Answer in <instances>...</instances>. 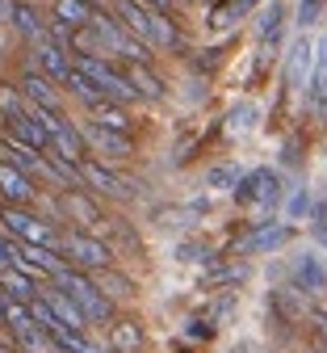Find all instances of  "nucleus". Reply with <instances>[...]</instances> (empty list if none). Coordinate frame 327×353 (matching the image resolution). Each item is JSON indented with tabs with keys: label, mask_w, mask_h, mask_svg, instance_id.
Listing matches in <instances>:
<instances>
[{
	"label": "nucleus",
	"mask_w": 327,
	"mask_h": 353,
	"mask_svg": "<svg viewBox=\"0 0 327 353\" xmlns=\"http://www.w3.org/2000/svg\"><path fill=\"white\" fill-rule=\"evenodd\" d=\"M114 13H118V21H122L138 42H147V47H156V51H180V47H184V38H180V30L168 21V13L147 9L143 0H114Z\"/></svg>",
	"instance_id": "obj_1"
},
{
	"label": "nucleus",
	"mask_w": 327,
	"mask_h": 353,
	"mask_svg": "<svg viewBox=\"0 0 327 353\" xmlns=\"http://www.w3.org/2000/svg\"><path fill=\"white\" fill-rule=\"evenodd\" d=\"M0 223H5V236L17 240V244H38V248H55L59 252V228L46 223V219L34 214L30 206L0 202Z\"/></svg>",
	"instance_id": "obj_2"
},
{
	"label": "nucleus",
	"mask_w": 327,
	"mask_h": 353,
	"mask_svg": "<svg viewBox=\"0 0 327 353\" xmlns=\"http://www.w3.org/2000/svg\"><path fill=\"white\" fill-rule=\"evenodd\" d=\"M51 282H55L76 307H80L88 324H109V320H114V303L97 290V282H92L88 274H80V270H63V274H55Z\"/></svg>",
	"instance_id": "obj_3"
},
{
	"label": "nucleus",
	"mask_w": 327,
	"mask_h": 353,
	"mask_svg": "<svg viewBox=\"0 0 327 353\" xmlns=\"http://www.w3.org/2000/svg\"><path fill=\"white\" fill-rule=\"evenodd\" d=\"M59 256L67 261V270H80V274H97V270H109L114 265V248L88 232H67L59 236Z\"/></svg>",
	"instance_id": "obj_4"
},
{
	"label": "nucleus",
	"mask_w": 327,
	"mask_h": 353,
	"mask_svg": "<svg viewBox=\"0 0 327 353\" xmlns=\"http://www.w3.org/2000/svg\"><path fill=\"white\" fill-rule=\"evenodd\" d=\"M235 202H240V206H260V210H273L277 202H282V181H277V172L256 168V172L240 176V185H235Z\"/></svg>",
	"instance_id": "obj_5"
},
{
	"label": "nucleus",
	"mask_w": 327,
	"mask_h": 353,
	"mask_svg": "<svg viewBox=\"0 0 327 353\" xmlns=\"http://www.w3.org/2000/svg\"><path fill=\"white\" fill-rule=\"evenodd\" d=\"M76 172H80V185H84V190H97V194H105V198H134V181L118 176V172H114L109 164H101V160H80Z\"/></svg>",
	"instance_id": "obj_6"
},
{
	"label": "nucleus",
	"mask_w": 327,
	"mask_h": 353,
	"mask_svg": "<svg viewBox=\"0 0 327 353\" xmlns=\"http://www.w3.org/2000/svg\"><path fill=\"white\" fill-rule=\"evenodd\" d=\"M80 135H84V148H97L105 160H126V156L134 152V143H130V135H126V130H109V126H97L92 118L80 126Z\"/></svg>",
	"instance_id": "obj_7"
},
{
	"label": "nucleus",
	"mask_w": 327,
	"mask_h": 353,
	"mask_svg": "<svg viewBox=\"0 0 327 353\" xmlns=\"http://www.w3.org/2000/svg\"><path fill=\"white\" fill-rule=\"evenodd\" d=\"M38 198V181L34 176H25L17 164L9 160H0V202H9V206H30Z\"/></svg>",
	"instance_id": "obj_8"
},
{
	"label": "nucleus",
	"mask_w": 327,
	"mask_h": 353,
	"mask_svg": "<svg viewBox=\"0 0 327 353\" xmlns=\"http://www.w3.org/2000/svg\"><path fill=\"white\" fill-rule=\"evenodd\" d=\"M294 240V228L290 223H260L256 232H248L240 244H235V252L240 256H256V252H277L282 244H290Z\"/></svg>",
	"instance_id": "obj_9"
},
{
	"label": "nucleus",
	"mask_w": 327,
	"mask_h": 353,
	"mask_svg": "<svg viewBox=\"0 0 327 353\" xmlns=\"http://www.w3.org/2000/svg\"><path fill=\"white\" fill-rule=\"evenodd\" d=\"M59 210L76 223V232H88V228L105 223V219H101V206L88 198V190H59Z\"/></svg>",
	"instance_id": "obj_10"
},
{
	"label": "nucleus",
	"mask_w": 327,
	"mask_h": 353,
	"mask_svg": "<svg viewBox=\"0 0 327 353\" xmlns=\"http://www.w3.org/2000/svg\"><path fill=\"white\" fill-rule=\"evenodd\" d=\"M34 59H38V68H42V76L46 80H67L72 76V51L63 47V42H55L51 34H46L42 42H34Z\"/></svg>",
	"instance_id": "obj_11"
},
{
	"label": "nucleus",
	"mask_w": 327,
	"mask_h": 353,
	"mask_svg": "<svg viewBox=\"0 0 327 353\" xmlns=\"http://www.w3.org/2000/svg\"><path fill=\"white\" fill-rule=\"evenodd\" d=\"M17 88H21V97H25L34 110H51V114H63V101H59V88H55V80H46L42 72H25Z\"/></svg>",
	"instance_id": "obj_12"
},
{
	"label": "nucleus",
	"mask_w": 327,
	"mask_h": 353,
	"mask_svg": "<svg viewBox=\"0 0 327 353\" xmlns=\"http://www.w3.org/2000/svg\"><path fill=\"white\" fill-rule=\"evenodd\" d=\"M38 299L46 303V307H51V312H55V320L63 324V328H72V332H88L92 324L84 320V312H80V307L59 290V286H51V290H38Z\"/></svg>",
	"instance_id": "obj_13"
},
{
	"label": "nucleus",
	"mask_w": 327,
	"mask_h": 353,
	"mask_svg": "<svg viewBox=\"0 0 327 353\" xmlns=\"http://www.w3.org/2000/svg\"><path fill=\"white\" fill-rule=\"evenodd\" d=\"M0 324H5L13 336H21V332L34 328L38 320H34V312H30V303H17V299H9L5 290H0Z\"/></svg>",
	"instance_id": "obj_14"
},
{
	"label": "nucleus",
	"mask_w": 327,
	"mask_h": 353,
	"mask_svg": "<svg viewBox=\"0 0 327 353\" xmlns=\"http://www.w3.org/2000/svg\"><path fill=\"white\" fill-rule=\"evenodd\" d=\"M306 93H310V105H315L319 114H327V38L319 42V51H315V68H310Z\"/></svg>",
	"instance_id": "obj_15"
},
{
	"label": "nucleus",
	"mask_w": 327,
	"mask_h": 353,
	"mask_svg": "<svg viewBox=\"0 0 327 353\" xmlns=\"http://www.w3.org/2000/svg\"><path fill=\"white\" fill-rule=\"evenodd\" d=\"M143 349V328L134 320H109V353H138Z\"/></svg>",
	"instance_id": "obj_16"
},
{
	"label": "nucleus",
	"mask_w": 327,
	"mask_h": 353,
	"mask_svg": "<svg viewBox=\"0 0 327 353\" xmlns=\"http://www.w3.org/2000/svg\"><path fill=\"white\" fill-rule=\"evenodd\" d=\"M92 13H97V9H92L88 5V0H55V26H63V30H84L88 21H92Z\"/></svg>",
	"instance_id": "obj_17"
},
{
	"label": "nucleus",
	"mask_w": 327,
	"mask_h": 353,
	"mask_svg": "<svg viewBox=\"0 0 327 353\" xmlns=\"http://www.w3.org/2000/svg\"><path fill=\"white\" fill-rule=\"evenodd\" d=\"M0 290H5L9 299H17V303H34V299H38V286H34V278H30L25 270H17V265H9V270H0Z\"/></svg>",
	"instance_id": "obj_18"
},
{
	"label": "nucleus",
	"mask_w": 327,
	"mask_h": 353,
	"mask_svg": "<svg viewBox=\"0 0 327 353\" xmlns=\"http://www.w3.org/2000/svg\"><path fill=\"white\" fill-rule=\"evenodd\" d=\"M126 80H130L134 93L147 97V101H160V97H164V80H160L147 63H130V68H126Z\"/></svg>",
	"instance_id": "obj_19"
},
{
	"label": "nucleus",
	"mask_w": 327,
	"mask_h": 353,
	"mask_svg": "<svg viewBox=\"0 0 327 353\" xmlns=\"http://www.w3.org/2000/svg\"><path fill=\"white\" fill-rule=\"evenodd\" d=\"M92 282H97V290H101L109 303H118V299H134V282H130L126 274H118L114 265H109V270H97V274H92Z\"/></svg>",
	"instance_id": "obj_20"
},
{
	"label": "nucleus",
	"mask_w": 327,
	"mask_h": 353,
	"mask_svg": "<svg viewBox=\"0 0 327 353\" xmlns=\"http://www.w3.org/2000/svg\"><path fill=\"white\" fill-rule=\"evenodd\" d=\"M310 68H315V63H310V42L298 38V42H294V51H290V63H286L290 84H294V88H306V84H310Z\"/></svg>",
	"instance_id": "obj_21"
},
{
	"label": "nucleus",
	"mask_w": 327,
	"mask_h": 353,
	"mask_svg": "<svg viewBox=\"0 0 327 353\" xmlns=\"http://www.w3.org/2000/svg\"><path fill=\"white\" fill-rule=\"evenodd\" d=\"M88 118L97 122V126H109V130H130V118H126V110L118 101H97V105L88 110Z\"/></svg>",
	"instance_id": "obj_22"
},
{
	"label": "nucleus",
	"mask_w": 327,
	"mask_h": 353,
	"mask_svg": "<svg viewBox=\"0 0 327 353\" xmlns=\"http://www.w3.org/2000/svg\"><path fill=\"white\" fill-rule=\"evenodd\" d=\"M282 30H286V9H282V0H277V5H268L264 17H260V42H264V51H273V42L282 38Z\"/></svg>",
	"instance_id": "obj_23"
},
{
	"label": "nucleus",
	"mask_w": 327,
	"mask_h": 353,
	"mask_svg": "<svg viewBox=\"0 0 327 353\" xmlns=\"http://www.w3.org/2000/svg\"><path fill=\"white\" fill-rule=\"evenodd\" d=\"M13 26H17V34L30 38V42H42V38H46V26L38 21V13H34L30 5H21V0H17V9H13Z\"/></svg>",
	"instance_id": "obj_24"
},
{
	"label": "nucleus",
	"mask_w": 327,
	"mask_h": 353,
	"mask_svg": "<svg viewBox=\"0 0 327 353\" xmlns=\"http://www.w3.org/2000/svg\"><path fill=\"white\" fill-rule=\"evenodd\" d=\"M298 282H302V290H323V286H327V274H323V265H319L315 256H302Z\"/></svg>",
	"instance_id": "obj_25"
},
{
	"label": "nucleus",
	"mask_w": 327,
	"mask_h": 353,
	"mask_svg": "<svg viewBox=\"0 0 327 353\" xmlns=\"http://www.w3.org/2000/svg\"><path fill=\"white\" fill-rule=\"evenodd\" d=\"M25 110H30V101L21 97V88L0 84V114H5V118H17V114H25Z\"/></svg>",
	"instance_id": "obj_26"
},
{
	"label": "nucleus",
	"mask_w": 327,
	"mask_h": 353,
	"mask_svg": "<svg viewBox=\"0 0 327 353\" xmlns=\"http://www.w3.org/2000/svg\"><path fill=\"white\" fill-rule=\"evenodd\" d=\"M206 185H210V190H231V185H240V172L231 168V164H218V168H210Z\"/></svg>",
	"instance_id": "obj_27"
},
{
	"label": "nucleus",
	"mask_w": 327,
	"mask_h": 353,
	"mask_svg": "<svg viewBox=\"0 0 327 353\" xmlns=\"http://www.w3.org/2000/svg\"><path fill=\"white\" fill-rule=\"evenodd\" d=\"M235 17H240V9H235V5H214V9H210V26H214V30L231 26Z\"/></svg>",
	"instance_id": "obj_28"
},
{
	"label": "nucleus",
	"mask_w": 327,
	"mask_h": 353,
	"mask_svg": "<svg viewBox=\"0 0 327 353\" xmlns=\"http://www.w3.org/2000/svg\"><path fill=\"white\" fill-rule=\"evenodd\" d=\"M252 118H256V110H252V105L235 110V114H231V135H240V130H252Z\"/></svg>",
	"instance_id": "obj_29"
},
{
	"label": "nucleus",
	"mask_w": 327,
	"mask_h": 353,
	"mask_svg": "<svg viewBox=\"0 0 327 353\" xmlns=\"http://www.w3.org/2000/svg\"><path fill=\"white\" fill-rule=\"evenodd\" d=\"M9 265H13V240L0 236V270H9Z\"/></svg>",
	"instance_id": "obj_30"
},
{
	"label": "nucleus",
	"mask_w": 327,
	"mask_h": 353,
	"mask_svg": "<svg viewBox=\"0 0 327 353\" xmlns=\"http://www.w3.org/2000/svg\"><path fill=\"white\" fill-rule=\"evenodd\" d=\"M13 9L17 0H0V26H13Z\"/></svg>",
	"instance_id": "obj_31"
},
{
	"label": "nucleus",
	"mask_w": 327,
	"mask_h": 353,
	"mask_svg": "<svg viewBox=\"0 0 327 353\" xmlns=\"http://www.w3.org/2000/svg\"><path fill=\"white\" fill-rule=\"evenodd\" d=\"M143 5H147V9H156V13H168L176 0H143Z\"/></svg>",
	"instance_id": "obj_32"
},
{
	"label": "nucleus",
	"mask_w": 327,
	"mask_h": 353,
	"mask_svg": "<svg viewBox=\"0 0 327 353\" xmlns=\"http://www.w3.org/2000/svg\"><path fill=\"white\" fill-rule=\"evenodd\" d=\"M256 5H260V0H235V9H240V17H244V13H252Z\"/></svg>",
	"instance_id": "obj_33"
},
{
	"label": "nucleus",
	"mask_w": 327,
	"mask_h": 353,
	"mask_svg": "<svg viewBox=\"0 0 327 353\" xmlns=\"http://www.w3.org/2000/svg\"><path fill=\"white\" fill-rule=\"evenodd\" d=\"M310 232H315V240H319V244H327V223H315Z\"/></svg>",
	"instance_id": "obj_34"
},
{
	"label": "nucleus",
	"mask_w": 327,
	"mask_h": 353,
	"mask_svg": "<svg viewBox=\"0 0 327 353\" xmlns=\"http://www.w3.org/2000/svg\"><path fill=\"white\" fill-rule=\"evenodd\" d=\"M88 5H92V9H101V5H105V0H88Z\"/></svg>",
	"instance_id": "obj_35"
},
{
	"label": "nucleus",
	"mask_w": 327,
	"mask_h": 353,
	"mask_svg": "<svg viewBox=\"0 0 327 353\" xmlns=\"http://www.w3.org/2000/svg\"><path fill=\"white\" fill-rule=\"evenodd\" d=\"M306 5H315V0H306Z\"/></svg>",
	"instance_id": "obj_36"
}]
</instances>
